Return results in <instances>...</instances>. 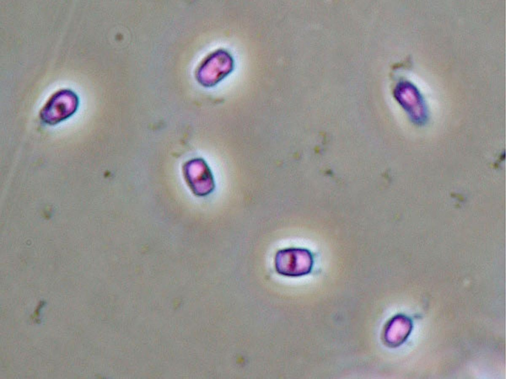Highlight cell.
Masks as SVG:
<instances>
[{
    "label": "cell",
    "mask_w": 506,
    "mask_h": 379,
    "mask_svg": "<svg viewBox=\"0 0 506 379\" xmlns=\"http://www.w3.org/2000/svg\"><path fill=\"white\" fill-rule=\"evenodd\" d=\"M312 265V260L308 252L291 250L279 254L276 267L280 273L284 275L299 276L309 272Z\"/></svg>",
    "instance_id": "1"
}]
</instances>
